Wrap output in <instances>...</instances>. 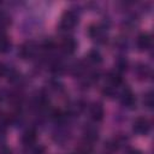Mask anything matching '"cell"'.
Returning a JSON list of instances; mask_svg holds the SVG:
<instances>
[{
    "mask_svg": "<svg viewBox=\"0 0 154 154\" xmlns=\"http://www.w3.org/2000/svg\"><path fill=\"white\" fill-rule=\"evenodd\" d=\"M78 18H79V16L75 10L65 11L59 22V29L64 32H69L78 24Z\"/></svg>",
    "mask_w": 154,
    "mask_h": 154,
    "instance_id": "1",
    "label": "cell"
},
{
    "mask_svg": "<svg viewBox=\"0 0 154 154\" xmlns=\"http://www.w3.org/2000/svg\"><path fill=\"white\" fill-rule=\"evenodd\" d=\"M118 96H119L120 103L124 107H126L129 109H132L136 107V95L132 93V90L129 87H122Z\"/></svg>",
    "mask_w": 154,
    "mask_h": 154,
    "instance_id": "2",
    "label": "cell"
},
{
    "mask_svg": "<svg viewBox=\"0 0 154 154\" xmlns=\"http://www.w3.org/2000/svg\"><path fill=\"white\" fill-rule=\"evenodd\" d=\"M150 129H152V124H150L149 119H147L144 117H138L132 123V130L137 135L146 136L150 132Z\"/></svg>",
    "mask_w": 154,
    "mask_h": 154,
    "instance_id": "3",
    "label": "cell"
},
{
    "mask_svg": "<svg viewBox=\"0 0 154 154\" xmlns=\"http://www.w3.org/2000/svg\"><path fill=\"white\" fill-rule=\"evenodd\" d=\"M88 35L96 42H105L106 41V26L102 24H91L88 29Z\"/></svg>",
    "mask_w": 154,
    "mask_h": 154,
    "instance_id": "4",
    "label": "cell"
},
{
    "mask_svg": "<svg viewBox=\"0 0 154 154\" xmlns=\"http://www.w3.org/2000/svg\"><path fill=\"white\" fill-rule=\"evenodd\" d=\"M59 47H60V49H61V52H63L64 54L70 55V54L75 53V51H76V48H77V42H76V40L73 38V36H71V35L67 34V35H65V36L63 37V40H61Z\"/></svg>",
    "mask_w": 154,
    "mask_h": 154,
    "instance_id": "5",
    "label": "cell"
},
{
    "mask_svg": "<svg viewBox=\"0 0 154 154\" xmlns=\"http://www.w3.org/2000/svg\"><path fill=\"white\" fill-rule=\"evenodd\" d=\"M36 51H37V46L31 42V41H28L25 43H23L18 51V54L23 58V59H31L32 57H35L36 54Z\"/></svg>",
    "mask_w": 154,
    "mask_h": 154,
    "instance_id": "6",
    "label": "cell"
},
{
    "mask_svg": "<svg viewBox=\"0 0 154 154\" xmlns=\"http://www.w3.org/2000/svg\"><path fill=\"white\" fill-rule=\"evenodd\" d=\"M103 116H105V111H103V107H102L101 103L94 102V103L90 105V107H89V117L94 123L101 122L103 119Z\"/></svg>",
    "mask_w": 154,
    "mask_h": 154,
    "instance_id": "7",
    "label": "cell"
},
{
    "mask_svg": "<svg viewBox=\"0 0 154 154\" xmlns=\"http://www.w3.org/2000/svg\"><path fill=\"white\" fill-rule=\"evenodd\" d=\"M136 46L140 51H148L152 47V36L148 32H142L136 38Z\"/></svg>",
    "mask_w": 154,
    "mask_h": 154,
    "instance_id": "8",
    "label": "cell"
},
{
    "mask_svg": "<svg viewBox=\"0 0 154 154\" xmlns=\"http://www.w3.org/2000/svg\"><path fill=\"white\" fill-rule=\"evenodd\" d=\"M36 138H37V131L35 128H29L28 130L24 131L23 136H22V142L24 144V147H30L32 144L36 143Z\"/></svg>",
    "mask_w": 154,
    "mask_h": 154,
    "instance_id": "9",
    "label": "cell"
},
{
    "mask_svg": "<svg viewBox=\"0 0 154 154\" xmlns=\"http://www.w3.org/2000/svg\"><path fill=\"white\" fill-rule=\"evenodd\" d=\"M99 138V132L96 130V128L94 126H87L83 131V140H84V143L85 144H89L91 146L95 141H97Z\"/></svg>",
    "mask_w": 154,
    "mask_h": 154,
    "instance_id": "10",
    "label": "cell"
},
{
    "mask_svg": "<svg viewBox=\"0 0 154 154\" xmlns=\"http://www.w3.org/2000/svg\"><path fill=\"white\" fill-rule=\"evenodd\" d=\"M135 73L137 75L138 78H141V79H147V78L150 77L152 70H150V67H149L147 64H138V65L135 67Z\"/></svg>",
    "mask_w": 154,
    "mask_h": 154,
    "instance_id": "11",
    "label": "cell"
},
{
    "mask_svg": "<svg viewBox=\"0 0 154 154\" xmlns=\"http://www.w3.org/2000/svg\"><path fill=\"white\" fill-rule=\"evenodd\" d=\"M87 63L91 65H100L102 63V55L97 49H93L87 55Z\"/></svg>",
    "mask_w": 154,
    "mask_h": 154,
    "instance_id": "12",
    "label": "cell"
},
{
    "mask_svg": "<svg viewBox=\"0 0 154 154\" xmlns=\"http://www.w3.org/2000/svg\"><path fill=\"white\" fill-rule=\"evenodd\" d=\"M11 49V42L4 30H0V53H7Z\"/></svg>",
    "mask_w": 154,
    "mask_h": 154,
    "instance_id": "13",
    "label": "cell"
},
{
    "mask_svg": "<svg viewBox=\"0 0 154 154\" xmlns=\"http://www.w3.org/2000/svg\"><path fill=\"white\" fill-rule=\"evenodd\" d=\"M10 23H11V18L8 17V14L5 12H0V30L5 31V29L10 25Z\"/></svg>",
    "mask_w": 154,
    "mask_h": 154,
    "instance_id": "14",
    "label": "cell"
},
{
    "mask_svg": "<svg viewBox=\"0 0 154 154\" xmlns=\"http://www.w3.org/2000/svg\"><path fill=\"white\" fill-rule=\"evenodd\" d=\"M26 153L28 154H45V147L38 146V144H32L30 147H26Z\"/></svg>",
    "mask_w": 154,
    "mask_h": 154,
    "instance_id": "15",
    "label": "cell"
},
{
    "mask_svg": "<svg viewBox=\"0 0 154 154\" xmlns=\"http://www.w3.org/2000/svg\"><path fill=\"white\" fill-rule=\"evenodd\" d=\"M128 65H129V63H128V60H126L125 58H119V59L117 60V64H116V66H117L116 71H118L119 73H122L123 71L126 70Z\"/></svg>",
    "mask_w": 154,
    "mask_h": 154,
    "instance_id": "16",
    "label": "cell"
},
{
    "mask_svg": "<svg viewBox=\"0 0 154 154\" xmlns=\"http://www.w3.org/2000/svg\"><path fill=\"white\" fill-rule=\"evenodd\" d=\"M153 103H154V100H153V94L149 91L146 94L144 99H143V105L148 108V109H152L153 108Z\"/></svg>",
    "mask_w": 154,
    "mask_h": 154,
    "instance_id": "17",
    "label": "cell"
},
{
    "mask_svg": "<svg viewBox=\"0 0 154 154\" xmlns=\"http://www.w3.org/2000/svg\"><path fill=\"white\" fill-rule=\"evenodd\" d=\"M126 154H142V153H141V150H138V149L131 148V149H129V150L126 152Z\"/></svg>",
    "mask_w": 154,
    "mask_h": 154,
    "instance_id": "18",
    "label": "cell"
}]
</instances>
